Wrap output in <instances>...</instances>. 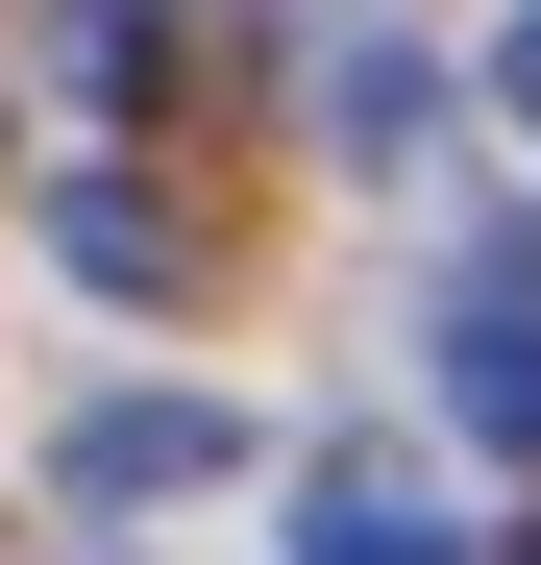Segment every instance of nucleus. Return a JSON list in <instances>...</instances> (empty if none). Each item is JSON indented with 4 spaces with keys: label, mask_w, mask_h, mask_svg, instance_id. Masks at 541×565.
<instances>
[{
    "label": "nucleus",
    "mask_w": 541,
    "mask_h": 565,
    "mask_svg": "<svg viewBox=\"0 0 541 565\" xmlns=\"http://www.w3.org/2000/svg\"><path fill=\"white\" fill-rule=\"evenodd\" d=\"M320 124H344V148H370V172H394V148L443 124V74H418V50H344V74H320Z\"/></svg>",
    "instance_id": "f03ea898"
},
{
    "label": "nucleus",
    "mask_w": 541,
    "mask_h": 565,
    "mask_svg": "<svg viewBox=\"0 0 541 565\" xmlns=\"http://www.w3.org/2000/svg\"><path fill=\"white\" fill-rule=\"evenodd\" d=\"M222 467V418L198 394H124V418H74V492H198Z\"/></svg>",
    "instance_id": "f257e3e1"
},
{
    "label": "nucleus",
    "mask_w": 541,
    "mask_h": 565,
    "mask_svg": "<svg viewBox=\"0 0 541 565\" xmlns=\"http://www.w3.org/2000/svg\"><path fill=\"white\" fill-rule=\"evenodd\" d=\"M296 565H443V516H418V492H370V467H344V492H320V541H296Z\"/></svg>",
    "instance_id": "7ed1b4c3"
}]
</instances>
